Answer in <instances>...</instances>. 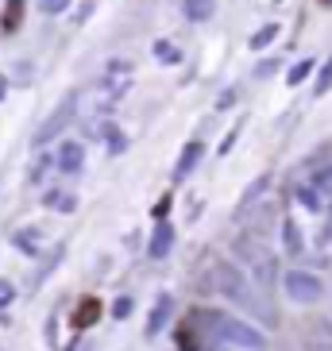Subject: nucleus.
Instances as JSON below:
<instances>
[{
	"label": "nucleus",
	"mask_w": 332,
	"mask_h": 351,
	"mask_svg": "<svg viewBox=\"0 0 332 351\" xmlns=\"http://www.w3.org/2000/svg\"><path fill=\"white\" fill-rule=\"evenodd\" d=\"M73 108H78V97H66V101H62V104H58V108L51 112V120H47V124L39 128V135H35V139H39V143H47V139H51L54 132H62V128L70 124Z\"/></svg>",
	"instance_id": "1"
},
{
	"label": "nucleus",
	"mask_w": 332,
	"mask_h": 351,
	"mask_svg": "<svg viewBox=\"0 0 332 351\" xmlns=\"http://www.w3.org/2000/svg\"><path fill=\"white\" fill-rule=\"evenodd\" d=\"M47 205H54V208H73V197H70V193H51V197H47Z\"/></svg>",
	"instance_id": "6"
},
{
	"label": "nucleus",
	"mask_w": 332,
	"mask_h": 351,
	"mask_svg": "<svg viewBox=\"0 0 332 351\" xmlns=\"http://www.w3.org/2000/svg\"><path fill=\"white\" fill-rule=\"evenodd\" d=\"M209 0H186V16H193V20H201V16H209Z\"/></svg>",
	"instance_id": "5"
},
{
	"label": "nucleus",
	"mask_w": 332,
	"mask_h": 351,
	"mask_svg": "<svg viewBox=\"0 0 332 351\" xmlns=\"http://www.w3.org/2000/svg\"><path fill=\"white\" fill-rule=\"evenodd\" d=\"M54 166L66 170V174H73V170L82 166V143H66L62 151H58V158H54Z\"/></svg>",
	"instance_id": "3"
},
{
	"label": "nucleus",
	"mask_w": 332,
	"mask_h": 351,
	"mask_svg": "<svg viewBox=\"0 0 332 351\" xmlns=\"http://www.w3.org/2000/svg\"><path fill=\"white\" fill-rule=\"evenodd\" d=\"M155 54L163 58V62H174V58H178V51L170 47V43H155Z\"/></svg>",
	"instance_id": "7"
},
{
	"label": "nucleus",
	"mask_w": 332,
	"mask_h": 351,
	"mask_svg": "<svg viewBox=\"0 0 332 351\" xmlns=\"http://www.w3.org/2000/svg\"><path fill=\"white\" fill-rule=\"evenodd\" d=\"M97 317H101V301H97V298H85L82 305H78V313H73V328H89Z\"/></svg>",
	"instance_id": "2"
},
{
	"label": "nucleus",
	"mask_w": 332,
	"mask_h": 351,
	"mask_svg": "<svg viewBox=\"0 0 332 351\" xmlns=\"http://www.w3.org/2000/svg\"><path fill=\"white\" fill-rule=\"evenodd\" d=\"M4 89H8V82H4V77H0V101H4Z\"/></svg>",
	"instance_id": "9"
},
{
	"label": "nucleus",
	"mask_w": 332,
	"mask_h": 351,
	"mask_svg": "<svg viewBox=\"0 0 332 351\" xmlns=\"http://www.w3.org/2000/svg\"><path fill=\"white\" fill-rule=\"evenodd\" d=\"M70 0H43V12H62Z\"/></svg>",
	"instance_id": "8"
},
{
	"label": "nucleus",
	"mask_w": 332,
	"mask_h": 351,
	"mask_svg": "<svg viewBox=\"0 0 332 351\" xmlns=\"http://www.w3.org/2000/svg\"><path fill=\"white\" fill-rule=\"evenodd\" d=\"M198 155H201V147H198V143H193V147H186V158L178 162V170H174V174H178V178H182V174H189V166L198 162Z\"/></svg>",
	"instance_id": "4"
}]
</instances>
